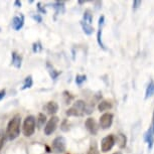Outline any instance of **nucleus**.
Wrapping results in <instances>:
<instances>
[{"mask_svg":"<svg viewBox=\"0 0 154 154\" xmlns=\"http://www.w3.org/2000/svg\"><path fill=\"white\" fill-rule=\"evenodd\" d=\"M20 124H21V118L20 116H15L9 121L7 125L6 135L10 140H14L19 136L20 133Z\"/></svg>","mask_w":154,"mask_h":154,"instance_id":"f257e3e1","label":"nucleus"},{"mask_svg":"<svg viewBox=\"0 0 154 154\" xmlns=\"http://www.w3.org/2000/svg\"><path fill=\"white\" fill-rule=\"evenodd\" d=\"M35 123H36V119L33 116H27L25 118L22 127V132L24 136L30 137L31 135H33L34 131H35Z\"/></svg>","mask_w":154,"mask_h":154,"instance_id":"f03ea898","label":"nucleus"},{"mask_svg":"<svg viewBox=\"0 0 154 154\" xmlns=\"http://www.w3.org/2000/svg\"><path fill=\"white\" fill-rule=\"evenodd\" d=\"M144 141L148 144V149L151 150L154 144V111L152 115V120L149 126V129L144 133Z\"/></svg>","mask_w":154,"mask_h":154,"instance_id":"7ed1b4c3","label":"nucleus"},{"mask_svg":"<svg viewBox=\"0 0 154 154\" xmlns=\"http://www.w3.org/2000/svg\"><path fill=\"white\" fill-rule=\"evenodd\" d=\"M115 137L113 134H110L106 137L103 138V140L101 142V150L102 152H108L113 148L115 145Z\"/></svg>","mask_w":154,"mask_h":154,"instance_id":"20e7f679","label":"nucleus"},{"mask_svg":"<svg viewBox=\"0 0 154 154\" xmlns=\"http://www.w3.org/2000/svg\"><path fill=\"white\" fill-rule=\"evenodd\" d=\"M59 121H60L59 117H57V116H53V117L48 121V123H46V125L45 126V134L46 136H49L56 131L57 124H59Z\"/></svg>","mask_w":154,"mask_h":154,"instance_id":"39448f33","label":"nucleus"},{"mask_svg":"<svg viewBox=\"0 0 154 154\" xmlns=\"http://www.w3.org/2000/svg\"><path fill=\"white\" fill-rule=\"evenodd\" d=\"M66 139L62 136H59L53 141V149L57 153H63L66 148Z\"/></svg>","mask_w":154,"mask_h":154,"instance_id":"423d86ee","label":"nucleus"},{"mask_svg":"<svg viewBox=\"0 0 154 154\" xmlns=\"http://www.w3.org/2000/svg\"><path fill=\"white\" fill-rule=\"evenodd\" d=\"M113 118H114V116L112 113H105L102 115L100 118V126L102 129H109L113 124Z\"/></svg>","mask_w":154,"mask_h":154,"instance_id":"0eeeda50","label":"nucleus"},{"mask_svg":"<svg viewBox=\"0 0 154 154\" xmlns=\"http://www.w3.org/2000/svg\"><path fill=\"white\" fill-rule=\"evenodd\" d=\"M86 128L88 129V131L91 133L92 135H96L98 133V130H99V127H98V124L97 122L95 121L94 118H88L86 120Z\"/></svg>","mask_w":154,"mask_h":154,"instance_id":"6e6552de","label":"nucleus"},{"mask_svg":"<svg viewBox=\"0 0 154 154\" xmlns=\"http://www.w3.org/2000/svg\"><path fill=\"white\" fill-rule=\"evenodd\" d=\"M24 24V17L23 15L20 16H14L12 19V22H11V25H12V28L14 30H20Z\"/></svg>","mask_w":154,"mask_h":154,"instance_id":"1a4fd4ad","label":"nucleus"},{"mask_svg":"<svg viewBox=\"0 0 154 154\" xmlns=\"http://www.w3.org/2000/svg\"><path fill=\"white\" fill-rule=\"evenodd\" d=\"M45 108L46 111H48V114H51V115L56 114V113L59 111V105H57V103H56V102H54V101L48 102Z\"/></svg>","mask_w":154,"mask_h":154,"instance_id":"9d476101","label":"nucleus"},{"mask_svg":"<svg viewBox=\"0 0 154 154\" xmlns=\"http://www.w3.org/2000/svg\"><path fill=\"white\" fill-rule=\"evenodd\" d=\"M117 141V144L119 148H121V149H123V148L126 147V144H127V137L125 136L124 134H122V133H120V134L117 135V137L115 138V142Z\"/></svg>","mask_w":154,"mask_h":154,"instance_id":"9b49d317","label":"nucleus"},{"mask_svg":"<svg viewBox=\"0 0 154 154\" xmlns=\"http://www.w3.org/2000/svg\"><path fill=\"white\" fill-rule=\"evenodd\" d=\"M112 108V103L110 101H107V100H103L99 103L98 105V110L100 112H105V111H108L109 109Z\"/></svg>","mask_w":154,"mask_h":154,"instance_id":"f8f14e48","label":"nucleus"},{"mask_svg":"<svg viewBox=\"0 0 154 154\" xmlns=\"http://www.w3.org/2000/svg\"><path fill=\"white\" fill-rule=\"evenodd\" d=\"M21 62H22V57L21 56H19L17 53H12V66H15L16 69H20L21 66Z\"/></svg>","mask_w":154,"mask_h":154,"instance_id":"ddd939ff","label":"nucleus"},{"mask_svg":"<svg viewBox=\"0 0 154 154\" xmlns=\"http://www.w3.org/2000/svg\"><path fill=\"white\" fill-rule=\"evenodd\" d=\"M154 95V82L153 81H150V83L148 84L146 91H145V100H147L148 98L152 97Z\"/></svg>","mask_w":154,"mask_h":154,"instance_id":"4468645a","label":"nucleus"},{"mask_svg":"<svg viewBox=\"0 0 154 154\" xmlns=\"http://www.w3.org/2000/svg\"><path fill=\"white\" fill-rule=\"evenodd\" d=\"M72 107H75V109H78L79 111H81L83 114H85L87 105H86V103L83 100H78L77 102H75V104H74V106H72Z\"/></svg>","mask_w":154,"mask_h":154,"instance_id":"2eb2a0df","label":"nucleus"},{"mask_svg":"<svg viewBox=\"0 0 154 154\" xmlns=\"http://www.w3.org/2000/svg\"><path fill=\"white\" fill-rule=\"evenodd\" d=\"M81 25H82L84 32H85L87 35H91V34H93V32H94V28H93L92 25H90L84 21H81Z\"/></svg>","mask_w":154,"mask_h":154,"instance_id":"dca6fc26","label":"nucleus"},{"mask_svg":"<svg viewBox=\"0 0 154 154\" xmlns=\"http://www.w3.org/2000/svg\"><path fill=\"white\" fill-rule=\"evenodd\" d=\"M66 115H68L69 117H72V116L77 117V116H82L83 113L81 111H79L78 109H75V107H72V108H69L68 111H66Z\"/></svg>","mask_w":154,"mask_h":154,"instance_id":"f3484780","label":"nucleus"},{"mask_svg":"<svg viewBox=\"0 0 154 154\" xmlns=\"http://www.w3.org/2000/svg\"><path fill=\"white\" fill-rule=\"evenodd\" d=\"M54 8L56 9L57 13H63L65 12V3L57 1L56 3H54Z\"/></svg>","mask_w":154,"mask_h":154,"instance_id":"a211bd4d","label":"nucleus"},{"mask_svg":"<svg viewBox=\"0 0 154 154\" xmlns=\"http://www.w3.org/2000/svg\"><path fill=\"white\" fill-rule=\"evenodd\" d=\"M83 19H84L83 20L84 22H86V23H88V24L91 25L92 22H93V16L91 14V11L90 10L85 11V13H84V15H83Z\"/></svg>","mask_w":154,"mask_h":154,"instance_id":"6ab92c4d","label":"nucleus"},{"mask_svg":"<svg viewBox=\"0 0 154 154\" xmlns=\"http://www.w3.org/2000/svg\"><path fill=\"white\" fill-rule=\"evenodd\" d=\"M46 122V117L45 114H42V113H39L38 114V117L36 119V123H37V127L38 128H42L45 123Z\"/></svg>","mask_w":154,"mask_h":154,"instance_id":"aec40b11","label":"nucleus"},{"mask_svg":"<svg viewBox=\"0 0 154 154\" xmlns=\"http://www.w3.org/2000/svg\"><path fill=\"white\" fill-rule=\"evenodd\" d=\"M32 84H33L32 78H31V75H28L26 79L24 80V83H23L21 90H26V89L31 88V87H32Z\"/></svg>","mask_w":154,"mask_h":154,"instance_id":"412c9836","label":"nucleus"},{"mask_svg":"<svg viewBox=\"0 0 154 154\" xmlns=\"http://www.w3.org/2000/svg\"><path fill=\"white\" fill-rule=\"evenodd\" d=\"M48 72H49V74H51V77L53 80H56L57 78L60 75V72H57L53 66L49 65V63H48Z\"/></svg>","mask_w":154,"mask_h":154,"instance_id":"4be33fe9","label":"nucleus"},{"mask_svg":"<svg viewBox=\"0 0 154 154\" xmlns=\"http://www.w3.org/2000/svg\"><path fill=\"white\" fill-rule=\"evenodd\" d=\"M88 154H99V149H98L97 142H96V141L92 142L91 146H90V148H89Z\"/></svg>","mask_w":154,"mask_h":154,"instance_id":"5701e85b","label":"nucleus"},{"mask_svg":"<svg viewBox=\"0 0 154 154\" xmlns=\"http://www.w3.org/2000/svg\"><path fill=\"white\" fill-rule=\"evenodd\" d=\"M97 42H98V45H100L101 48H103L104 51H106V48H105V45L102 42V28H99L98 30V33H97Z\"/></svg>","mask_w":154,"mask_h":154,"instance_id":"b1692460","label":"nucleus"},{"mask_svg":"<svg viewBox=\"0 0 154 154\" xmlns=\"http://www.w3.org/2000/svg\"><path fill=\"white\" fill-rule=\"evenodd\" d=\"M87 80V75H78L75 77V84L78 86H82L84 82H86Z\"/></svg>","mask_w":154,"mask_h":154,"instance_id":"393cba45","label":"nucleus"},{"mask_svg":"<svg viewBox=\"0 0 154 154\" xmlns=\"http://www.w3.org/2000/svg\"><path fill=\"white\" fill-rule=\"evenodd\" d=\"M4 143H5V134L4 132H0V150L4 146Z\"/></svg>","mask_w":154,"mask_h":154,"instance_id":"a878e982","label":"nucleus"},{"mask_svg":"<svg viewBox=\"0 0 154 154\" xmlns=\"http://www.w3.org/2000/svg\"><path fill=\"white\" fill-rule=\"evenodd\" d=\"M68 124V120H65L62 123V125H60V129L63 130V131H65V132H66V131H69V125H66Z\"/></svg>","mask_w":154,"mask_h":154,"instance_id":"bb28decb","label":"nucleus"},{"mask_svg":"<svg viewBox=\"0 0 154 154\" xmlns=\"http://www.w3.org/2000/svg\"><path fill=\"white\" fill-rule=\"evenodd\" d=\"M142 4V1H139V0H135V1H133V10H137L139 7L141 6Z\"/></svg>","mask_w":154,"mask_h":154,"instance_id":"cd10ccee","label":"nucleus"},{"mask_svg":"<svg viewBox=\"0 0 154 154\" xmlns=\"http://www.w3.org/2000/svg\"><path fill=\"white\" fill-rule=\"evenodd\" d=\"M42 49V45H40L39 42L37 43H33V53H37Z\"/></svg>","mask_w":154,"mask_h":154,"instance_id":"c85d7f7f","label":"nucleus"},{"mask_svg":"<svg viewBox=\"0 0 154 154\" xmlns=\"http://www.w3.org/2000/svg\"><path fill=\"white\" fill-rule=\"evenodd\" d=\"M104 22H105V17L102 15L100 18H99V28H102L104 25Z\"/></svg>","mask_w":154,"mask_h":154,"instance_id":"c756f323","label":"nucleus"},{"mask_svg":"<svg viewBox=\"0 0 154 154\" xmlns=\"http://www.w3.org/2000/svg\"><path fill=\"white\" fill-rule=\"evenodd\" d=\"M37 9H38V10L40 11V12L43 13V14H45V13H46L45 9V8H42V5H40V3H37Z\"/></svg>","mask_w":154,"mask_h":154,"instance_id":"7c9ffc66","label":"nucleus"},{"mask_svg":"<svg viewBox=\"0 0 154 154\" xmlns=\"http://www.w3.org/2000/svg\"><path fill=\"white\" fill-rule=\"evenodd\" d=\"M32 18L35 20V21H37V22H42V18L39 15H37V14H36V15H33Z\"/></svg>","mask_w":154,"mask_h":154,"instance_id":"2f4dec72","label":"nucleus"},{"mask_svg":"<svg viewBox=\"0 0 154 154\" xmlns=\"http://www.w3.org/2000/svg\"><path fill=\"white\" fill-rule=\"evenodd\" d=\"M4 97H5V90H2V91H0V101Z\"/></svg>","mask_w":154,"mask_h":154,"instance_id":"473e14b6","label":"nucleus"},{"mask_svg":"<svg viewBox=\"0 0 154 154\" xmlns=\"http://www.w3.org/2000/svg\"><path fill=\"white\" fill-rule=\"evenodd\" d=\"M14 4H15L16 7H21V2L18 1V0H16V1L14 2Z\"/></svg>","mask_w":154,"mask_h":154,"instance_id":"72a5a7b5","label":"nucleus"},{"mask_svg":"<svg viewBox=\"0 0 154 154\" xmlns=\"http://www.w3.org/2000/svg\"><path fill=\"white\" fill-rule=\"evenodd\" d=\"M113 154H121L120 152H115V153H113Z\"/></svg>","mask_w":154,"mask_h":154,"instance_id":"f704fd0d","label":"nucleus"},{"mask_svg":"<svg viewBox=\"0 0 154 154\" xmlns=\"http://www.w3.org/2000/svg\"><path fill=\"white\" fill-rule=\"evenodd\" d=\"M0 31H1V28H0Z\"/></svg>","mask_w":154,"mask_h":154,"instance_id":"c9c22d12","label":"nucleus"}]
</instances>
